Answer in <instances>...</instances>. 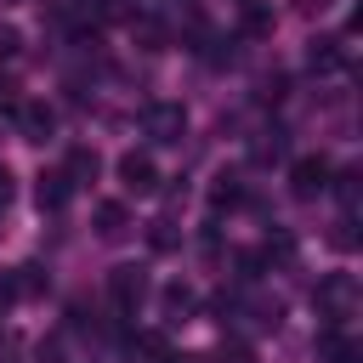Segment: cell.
I'll use <instances>...</instances> for the list:
<instances>
[{
	"label": "cell",
	"mask_w": 363,
	"mask_h": 363,
	"mask_svg": "<svg viewBox=\"0 0 363 363\" xmlns=\"http://www.w3.org/2000/svg\"><path fill=\"white\" fill-rule=\"evenodd\" d=\"M74 176H96V153H85V147H79V153L68 159V182H74Z\"/></svg>",
	"instance_id": "obj_8"
},
{
	"label": "cell",
	"mask_w": 363,
	"mask_h": 363,
	"mask_svg": "<svg viewBox=\"0 0 363 363\" xmlns=\"http://www.w3.org/2000/svg\"><path fill=\"white\" fill-rule=\"evenodd\" d=\"M182 125H187L182 108H170V102H153V108H147V136H153V142H176Z\"/></svg>",
	"instance_id": "obj_1"
},
{
	"label": "cell",
	"mask_w": 363,
	"mask_h": 363,
	"mask_svg": "<svg viewBox=\"0 0 363 363\" xmlns=\"http://www.w3.org/2000/svg\"><path fill=\"white\" fill-rule=\"evenodd\" d=\"M142 289H147V284H142V272H136V267H119V272H113V295H119V306L142 301Z\"/></svg>",
	"instance_id": "obj_6"
},
{
	"label": "cell",
	"mask_w": 363,
	"mask_h": 363,
	"mask_svg": "<svg viewBox=\"0 0 363 363\" xmlns=\"http://www.w3.org/2000/svg\"><path fill=\"white\" fill-rule=\"evenodd\" d=\"M6 199H11V176L0 170V204H6Z\"/></svg>",
	"instance_id": "obj_9"
},
{
	"label": "cell",
	"mask_w": 363,
	"mask_h": 363,
	"mask_svg": "<svg viewBox=\"0 0 363 363\" xmlns=\"http://www.w3.org/2000/svg\"><path fill=\"white\" fill-rule=\"evenodd\" d=\"M17 119H23V130H28V142H45L51 136V108H17Z\"/></svg>",
	"instance_id": "obj_5"
},
{
	"label": "cell",
	"mask_w": 363,
	"mask_h": 363,
	"mask_svg": "<svg viewBox=\"0 0 363 363\" xmlns=\"http://www.w3.org/2000/svg\"><path fill=\"white\" fill-rule=\"evenodd\" d=\"M68 193H74V182H68L62 170H57V176H40V210H62Z\"/></svg>",
	"instance_id": "obj_4"
},
{
	"label": "cell",
	"mask_w": 363,
	"mask_h": 363,
	"mask_svg": "<svg viewBox=\"0 0 363 363\" xmlns=\"http://www.w3.org/2000/svg\"><path fill=\"white\" fill-rule=\"evenodd\" d=\"M96 221H102V233H108V238H113V233H125V210H119V204H102V210H96Z\"/></svg>",
	"instance_id": "obj_7"
},
{
	"label": "cell",
	"mask_w": 363,
	"mask_h": 363,
	"mask_svg": "<svg viewBox=\"0 0 363 363\" xmlns=\"http://www.w3.org/2000/svg\"><path fill=\"white\" fill-rule=\"evenodd\" d=\"M119 176H125V187H130V193H153V187H159V176H153V159H147V153H125V159H119Z\"/></svg>",
	"instance_id": "obj_2"
},
{
	"label": "cell",
	"mask_w": 363,
	"mask_h": 363,
	"mask_svg": "<svg viewBox=\"0 0 363 363\" xmlns=\"http://www.w3.org/2000/svg\"><path fill=\"white\" fill-rule=\"evenodd\" d=\"M323 176H329V164H323V159H301V164H295V193H301V199L323 193Z\"/></svg>",
	"instance_id": "obj_3"
}]
</instances>
